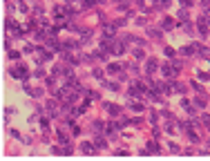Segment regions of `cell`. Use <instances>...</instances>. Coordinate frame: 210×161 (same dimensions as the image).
I'll list each match as a JSON object with an SVG mask.
<instances>
[{"label":"cell","instance_id":"cell-1","mask_svg":"<svg viewBox=\"0 0 210 161\" xmlns=\"http://www.w3.org/2000/svg\"><path fill=\"white\" fill-rule=\"evenodd\" d=\"M11 76H14V78H27V76H29V72H27V67H16V70H11Z\"/></svg>","mask_w":210,"mask_h":161},{"label":"cell","instance_id":"cell-2","mask_svg":"<svg viewBox=\"0 0 210 161\" xmlns=\"http://www.w3.org/2000/svg\"><path fill=\"white\" fill-rule=\"evenodd\" d=\"M199 31H201V34H208V16H201V18H199Z\"/></svg>","mask_w":210,"mask_h":161},{"label":"cell","instance_id":"cell-3","mask_svg":"<svg viewBox=\"0 0 210 161\" xmlns=\"http://www.w3.org/2000/svg\"><path fill=\"white\" fill-rule=\"evenodd\" d=\"M143 85L141 83H132V90H130V94H143Z\"/></svg>","mask_w":210,"mask_h":161},{"label":"cell","instance_id":"cell-4","mask_svg":"<svg viewBox=\"0 0 210 161\" xmlns=\"http://www.w3.org/2000/svg\"><path fill=\"white\" fill-rule=\"evenodd\" d=\"M154 70H156V60L150 58V60H148V65H145V72H148V74H152Z\"/></svg>","mask_w":210,"mask_h":161},{"label":"cell","instance_id":"cell-5","mask_svg":"<svg viewBox=\"0 0 210 161\" xmlns=\"http://www.w3.org/2000/svg\"><path fill=\"white\" fill-rule=\"evenodd\" d=\"M47 112H49V114H51V116H54V114H56V112H58V105H56L54 101H51V103H47Z\"/></svg>","mask_w":210,"mask_h":161},{"label":"cell","instance_id":"cell-6","mask_svg":"<svg viewBox=\"0 0 210 161\" xmlns=\"http://www.w3.org/2000/svg\"><path fill=\"white\" fill-rule=\"evenodd\" d=\"M80 150L85 152V154H92V152H96V148H92L90 143H83V146H80Z\"/></svg>","mask_w":210,"mask_h":161},{"label":"cell","instance_id":"cell-7","mask_svg":"<svg viewBox=\"0 0 210 161\" xmlns=\"http://www.w3.org/2000/svg\"><path fill=\"white\" fill-rule=\"evenodd\" d=\"M103 29H105V34H107V38H114V27L112 25H103Z\"/></svg>","mask_w":210,"mask_h":161},{"label":"cell","instance_id":"cell-8","mask_svg":"<svg viewBox=\"0 0 210 161\" xmlns=\"http://www.w3.org/2000/svg\"><path fill=\"white\" fill-rule=\"evenodd\" d=\"M148 36H152V38L159 40V38H161V31H159V29H148Z\"/></svg>","mask_w":210,"mask_h":161},{"label":"cell","instance_id":"cell-9","mask_svg":"<svg viewBox=\"0 0 210 161\" xmlns=\"http://www.w3.org/2000/svg\"><path fill=\"white\" fill-rule=\"evenodd\" d=\"M101 148H105V139L103 136H96V150H101Z\"/></svg>","mask_w":210,"mask_h":161},{"label":"cell","instance_id":"cell-10","mask_svg":"<svg viewBox=\"0 0 210 161\" xmlns=\"http://www.w3.org/2000/svg\"><path fill=\"white\" fill-rule=\"evenodd\" d=\"M105 107L110 110V114H119V107H116V105H112V103H107V105H105Z\"/></svg>","mask_w":210,"mask_h":161},{"label":"cell","instance_id":"cell-11","mask_svg":"<svg viewBox=\"0 0 210 161\" xmlns=\"http://www.w3.org/2000/svg\"><path fill=\"white\" fill-rule=\"evenodd\" d=\"M172 25H175V22H172V20H170V18H165V20H163V29H170V27H172Z\"/></svg>","mask_w":210,"mask_h":161},{"label":"cell","instance_id":"cell-12","mask_svg":"<svg viewBox=\"0 0 210 161\" xmlns=\"http://www.w3.org/2000/svg\"><path fill=\"white\" fill-rule=\"evenodd\" d=\"M148 152H159V146H156V143H150V146H148Z\"/></svg>","mask_w":210,"mask_h":161},{"label":"cell","instance_id":"cell-13","mask_svg":"<svg viewBox=\"0 0 210 161\" xmlns=\"http://www.w3.org/2000/svg\"><path fill=\"white\" fill-rule=\"evenodd\" d=\"M132 110H134V112H141V110H143V105H141V103H132Z\"/></svg>","mask_w":210,"mask_h":161},{"label":"cell","instance_id":"cell-14","mask_svg":"<svg viewBox=\"0 0 210 161\" xmlns=\"http://www.w3.org/2000/svg\"><path fill=\"white\" fill-rule=\"evenodd\" d=\"M94 2H98V0H83V7H92Z\"/></svg>","mask_w":210,"mask_h":161},{"label":"cell","instance_id":"cell-15","mask_svg":"<svg viewBox=\"0 0 210 161\" xmlns=\"http://www.w3.org/2000/svg\"><path fill=\"white\" fill-rule=\"evenodd\" d=\"M92 130H94V132H101V123H98V121H96V123H92Z\"/></svg>","mask_w":210,"mask_h":161},{"label":"cell","instance_id":"cell-16","mask_svg":"<svg viewBox=\"0 0 210 161\" xmlns=\"http://www.w3.org/2000/svg\"><path fill=\"white\" fill-rule=\"evenodd\" d=\"M134 58L141 60V58H143V51H141V49H134Z\"/></svg>","mask_w":210,"mask_h":161},{"label":"cell","instance_id":"cell-17","mask_svg":"<svg viewBox=\"0 0 210 161\" xmlns=\"http://www.w3.org/2000/svg\"><path fill=\"white\" fill-rule=\"evenodd\" d=\"M179 18H181V20H188V14H185V9H181V11H179Z\"/></svg>","mask_w":210,"mask_h":161},{"label":"cell","instance_id":"cell-18","mask_svg":"<svg viewBox=\"0 0 210 161\" xmlns=\"http://www.w3.org/2000/svg\"><path fill=\"white\" fill-rule=\"evenodd\" d=\"M107 87H110L112 92H119V85H116V83H110V85H107Z\"/></svg>","mask_w":210,"mask_h":161},{"label":"cell","instance_id":"cell-19","mask_svg":"<svg viewBox=\"0 0 210 161\" xmlns=\"http://www.w3.org/2000/svg\"><path fill=\"white\" fill-rule=\"evenodd\" d=\"M165 5H170V0H161V7H165Z\"/></svg>","mask_w":210,"mask_h":161},{"label":"cell","instance_id":"cell-20","mask_svg":"<svg viewBox=\"0 0 210 161\" xmlns=\"http://www.w3.org/2000/svg\"><path fill=\"white\" fill-rule=\"evenodd\" d=\"M181 2H183V5H190V0H181Z\"/></svg>","mask_w":210,"mask_h":161}]
</instances>
